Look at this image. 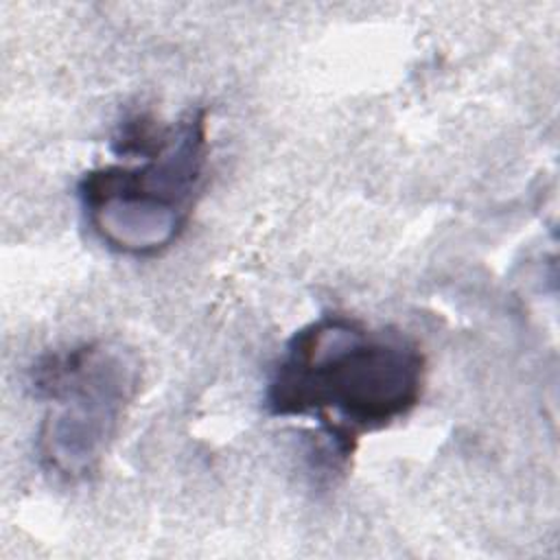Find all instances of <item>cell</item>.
<instances>
[{
    "instance_id": "cell-1",
    "label": "cell",
    "mask_w": 560,
    "mask_h": 560,
    "mask_svg": "<svg viewBox=\"0 0 560 560\" xmlns=\"http://www.w3.org/2000/svg\"><path fill=\"white\" fill-rule=\"evenodd\" d=\"M427 370L409 335L328 313L289 337L271 365L262 405L271 418L313 422L315 451L343 468L363 435L396 424L420 405Z\"/></svg>"
},
{
    "instance_id": "cell-2",
    "label": "cell",
    "mask_w": 560,
    "mask_h": 560,
    "mask_svg": "<svg viewBox=\"0 0 560 560\" xmlns=\"http://www.w3.org/2000/svg\"><path fill=\"white\" fill-rule=\"evenodd\" d=\"M114 151L131 162L88 168L77 197L92 234L114 254L153 258L186 232L206 186L208 112L190 107L171 125L125 120Z\"/></svg>"
},
{
    "instance_id": "cell-3",
    "label": "cell",
    "mask_w": 560,
    "mask_h": 560,
    "mask_svg": "<svg viewBox=\"0 0 560 560\" xmlns=\"http://www.w3.org/2000/svg\"><path fill=\"white\" fill-rule=\"evenodd\" d=\"M140 387V361L116 341H81L46 352L31 368L44 405L37 457L61 481H85L103 464Z\"/></svg>"
}]
</instances>
